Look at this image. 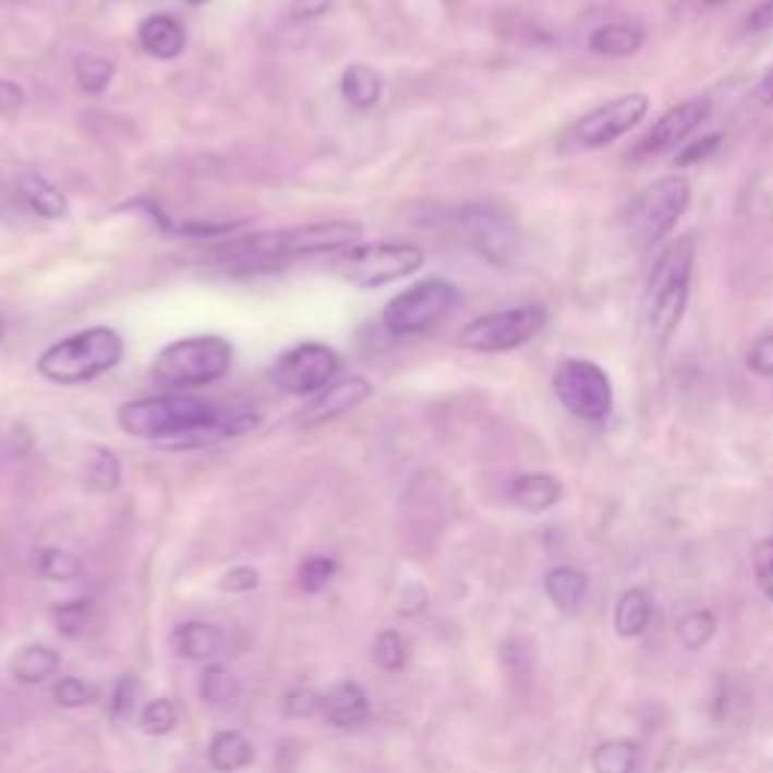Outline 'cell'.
I'll return each mask as SVG.
<instances>
[{"label":"cell","mask_w":773,"mask_h":773,"mask_svg":"<svg viewBox=\"0 0 773 773\" xmlns=\"http://www.w3.org/2000/svg\"><path fill=\"white\" fill-rule=\"evenodd\" d=\"M360 239H363V224L321 221L239 237L221 245V249H215V257H221L230 266H242V269H269V266H278L281 261H293V257L341 254V251L360 245Z\"/></svg>","instance_id":"cell-1"},{"label":"cell","mask_w":773,"mask_h":773,"mask_svg":"<svg viewBox=\"0 0 773 773\" xmlns=\"http://www.w3.org/2000/svg\"><path fill=\"white\" fill-rule=\"evenodd\" d=\"M121 433L145 442L170 445L184 435L203 433V430H224L221 408L200 399V396L164 394L148 396V399H131L119 408ZM227 433V430H224Z\"/></svg>","instance_id":"cell-2"},{"label":"cell","mask_w":773,"mask_h":773,"mask_svg":"<svg viewBox=\"0 0 773 773\" xmlns=\"http://www.w3.org/2000/svg\"><path fill=\"white\" fill-rule=\"evenodd\" d=\"M695 266V237H680L659 254L653 273L643 288V329L655 345H665L680 327L686 305H689V288H692Z\"/></svg>","instance_id":"cell-3"},{"label":"cell","mask_w":773,"mask_h":773,"mask_svg":"<svg viewBox=\"0 0 773 773\" xmlns=\"http://www.w3.org/2000/svg\"><path fill=\"white\" fill-rule=\"evenodd\" d=\"M230 366H233V345L224 336H191L160 348L148 375L160 390L184 394L221 381Z\"/></svg>","instance_id":"cell-4"},{"label":"cell","mask_w":773,"mask_h":773,"mask_svg":"<svg viewBox=\"0 0 773 773\" xmlns=\"http://www.w3.org/2000/svg\"><path fill=\"white\" fill-rule=\"evenodd\" d=\"M124 357V339L112 327H88L55 341L37 360V372L52 384H85L116 369Z\"/></svg>","instance_id":"cell-5"},{"label":"cell","mask_w":773,"mask_h":773,"mask_svg":"<svg viewBox=\"0 0 773 773\" xmlns=\"http://www.w3.org/2000/svg\"><path fill=\"white\" fill-rule=\"evenodd\" d=\"M423 263H426V251L414 242H372V245H354L341 251L329 266L341 281L354 288L375 290L396 278L414 276Z\"/></svg>","instance_id":"cell-6"},{"label":"cell","mask_w":773,"mask_h":773,"mask_svg":"<svg viewBox=\"0 0 773 773\" xmlns=\"http://www.w3.org/2000/svg\"><path fill=\"white\" fill-rule=\"evenodd\" d=\"M692 203V188L680 176H662L629 203V237L635 249L662 245Z\"/></svg>","instance_id":"cell-7"},{"label":"cell","mask_w":773,"mask_h":773,"mask_svg":"<svg viewBox=\"0 0 773 773\" xmlns=\"http://www.w3.org/2000/svg\"><path fill=\"white\" fill-rule=\"evenodd\" d=\"M544 327H547V309L538 302H526L517 309L490 312V315L469 321L459 329L457 345L466 351H478V354H505V351H514V348L535 339Z\"/></svg>","instance_id":"cell-8"},{"label":"cell","mask_w":773,"mask_h":773,"mask_svg":"<svg viewBox=\"0 0 773 773\" xmlns=\"http://www.w3.org/2000/svg\"><path fill=\"white\" fill-rule=\"evenodd\" d=\"M459 290L454 281L442 276L423 278L418 285H411L402 293H396L394 300L384 305L381 312V327L390 336H418L435 327L442 317L457 305Z\"/></svg>","instance_id":"cell-9"},{"label":"cell","mask_w":773,"mask_h":773,"mask_svg":"<svg viewBox=\"0 0 773 773\" xmlns=\"http://www.w3.org/2000/svg\"><path fill=\"white\" fill-rule=\"evenodd\" d=\"M553 394L575 418L604 423L614 411V384L599 363L568 357L553 372Z\"/></svg>","instance_id":"cell-10"},{"label":"cell","mask_w":773,"mask_h":773,"mask_svg":"<svg viewBox=\"0 0 773 773\" xmlns=\"http://www.w3.org/2000/svg\"><path fill=\"white\" fill-rule=\"evenodd\" d=\"M345 360L336 348L321 341H302L278 357L273 366V381L278 390L290 396H315L333 381H339Z\"/></svg>","instance_id":"cell-11"},{"label":"cell","mask_w":773,"mask_h":773,"mask_svg":"<svg viewBox=\"0 0 773 773\" xmlns=\"http://www.w3.org/2000/svg\"><path fill=\"white\" fill-rule=\"evenodd\" d=\"M650 112V97L641 92L623 94L607 104L595 106L583 119L575 124V140L580 148H604L616 143L619 136L635 131Z\"/></svg>","instance_id":"cell-12"},{"label":"cell","mask_w":773,"mask_h":773,"mask_svg":"<svg viewBox=\"0 0 773 773\" xmlns=\"http://www.w3.org/2000/svg\"><path fill=\"white\" fill-rule=\"evenodd\" d=\"M459 227L478 257H484L486 263L508 266L520 251L517 224L496 206H466L459 212Z\"/></svg>","instance_id":"cell-13"},{"label":"cell","mask_w":773,"mask_h":773,"mask_svg":"<svg viewBox=\"0 0 773 773\" xmlns=\"http://www.w3.org/2000/svg\"><path fill=\"white\" fill-rule=\"evenodd\" d=\"M710 116V100L692 97V100H683L674 109H668L662 119L655 121L653 131L643 136V143L638 145V155L641 158H653L662 152H671L677 145H686L692 140V133L708 121Z\"/></svg>","instance_id":"cell-14"},{"label":"cell","mask_w":773,"mask_h":773,"mask_svg":"<svg viewBox=\"0 0 773 773\" xmlns=\"http://www.w3.org/2000/svg\"><path fill=\"white\" fill-rule=\"evenodd\" d=\"M369 396H372V384L363 375H348V378L333 381L329 387H324L321 394H315L305 406L300 408L302 426H317V423H329V420L348 414L351 408L363 406Z\"/></svg>","instance_id":"cell-15"},{"label":"cell","mask_w":773,"mask_h":773,"mask_svg":"<svg viewBox=\"0 0 773 773\" xmlns=\"http://www.w3.org/2000/svg\"><path fill=\"white\" fill-rule=\"evenodd\" d=\"M136 40H140V49L145 55H152L158 61H176L184 52V46H188V34H184V25L179 19L158 13L140 22Z\"/></svg>","instance_id":"cell-16"},{"label":"cell","mask_w":773,"mask_h":773,"mask_svg":"<svg viewBox=\"0 0 773 773\" xmlns=\"http://www.w3.org/2000/svg\"><path fill=\"white\" fill-rule=\"evenodd\" d=\"M324 713L327 720L341 728V732H354V728H363L372 716V708H369V698L363 692V686L357 683L345 680L339 686H333L327 695H324Z\"/></svg>","instance_id":"cell-17"},{"label":"cell","mask_w":773,"mask_h":773,"mask_svg":"<svg viewBox=\"0 0 773 773\" xmlns=\"http://www.w3.org/2000/svg\"><path fill=\"white\" fill-rule=\"evenodd\" d=\"M511 505H517L526 514H544L551 511L553 505L563 498V484L559 478L544 472H529L514 478L511 490H508Z\"/></svg>","instance_id":"cell-18"},{"label":"cell","mask_w":773,"mask_h":773,"mask_svg":"<svg viewBox=\"0 0 773 773\" xmlns=\"http://www.w3.org/2000/svg\"><path fill=\"white\" fill-rule=\"evenodd\" d=\"M172 650L188 662H212L224 653V635L209 623H182L172 631Z\"/></svg>","instance_id":"cell-19"},{"label":"cell","mask_w":773,"mask_h":773,"mask_svg":"<svg viewBox=\"0 0 773 773\" xmlns=\"http://www.w3.org/2000/svg\"><path fill=\"white\" fill-rule=\"evenodd\" d=\"M647 31L631 22H614V25L595 27L590 34V52L602 58H629L643 46Z\"/></svg>","instance_id":"cell-20"},{"label":"cell","mask_w":773,"mask_h":773,"mask_svg":"<svg viewBox=\"0 0 773 773\" xmlns=\"http://www.w3.org/2000/svg\"><path fill=\"white\" fill-rule=\"evenodd\" d=\"M544 590H547V599H551L563 614H577L580 604L587 599V590H590V580L583 571H577L571 565H559V568H551L547 577H544Z\"/></svg>","instance_id":"cell-21"},{"label":"cell","mask_w":773,"mask_h":773,"mask_svg":"<svg viewBox=\"0 0 773 773\" xmlns=\"http://www.w3.org/2000/svg\"><path fill=\"white\" fill-rule=\"evenodd\" d=\"M58 668H61V653H55L52 647H46V643L22 647V650L13 655V662H10L13 680L25 683V686L46 683L49 677L58 674Z\"/></svg>","instance_id":"cell-22"},{"label":"cell","mask_w":773,"mask_h":773,"mask_svg":"<svg viewBox=\"0 0 773 773\" xmlns=\"http://www.w3.org/2000/svg\"><path fill=\"white\" fill-rule=\"evenodd\" d=\"M650 619H653V599L650 592L641 587H631L619 595L614 611V626L619 638H638L643 631L650 629Z\"/></svg>","instance_id":"cell-23"},{"label":"cell","mask_w":773,"mask_h":773,"mask_svg":"<svg viewBox=\"0 0 773 773\" xmlns=\"http://www.w3.org/2000/svg\"><path fill=\"white\" fill-rule=\"evenodd\" d=\"M381 94H384V82L372 67L351 64L341 73V97L357 112L375 109L381 104Z\"/></svg>","instance_id":"cell-24"},{"label":"cell","mask_w":773,"mask_h":773,"mask_svg":"<svg viewBox=\"0 0 773 773\" xmlns=\"http://www.w3.org/2000/svg\"><path fill=\"white\" fill-rule=\"evenodd\" d=\"M15 191H19V197H22L27 209L37 212L46 221H58L67 215V197L43 176H22Z\"/></svg>","instance_id":"cell-25"},{"label":"cell","mask_w":773,"mask_h":773,"mask_svg":"<svg viewBox=\"0 0 773 773\" xmlns=\"http://www.w3.org/2000/svg\"><path fill=\"white\" fill-rule=\"evenodd\" d=\"M254 761V747L242 732H221L212 737L209 764L218 773H237Z\"/></svg>","instance_id":"cell-26"},{"label":"cell","mask_w":773,"mask_h":773,"mask_svg":"<svg viewBox=\"0 0 773 773\" xmlns=\"http://www.w3.org/2000/svg\"><path fill=\"white\" fill-rule=\"evenodd\" d=\"M595 773H638L641 747L635 740H607L592 752Z\"/></svg>","instance_id":"cell-27"},{"label":"cell","mask_w":773,"mask_h":773,"mask_svg":"<svg viewBox=\"0 0 773 773\" xmlns=\"http://www.w3.org/2000/svg\"><path fill=\"white\" fill-rule=\"evenodd\" d=\"M85 484L94 493H112L121 484V462L109 447H92L85 462Z\"/></svg>","instance_id":"cell-28"},{"label":"cell","mask_w":773,"mask_h":773,"mask_svg":"<svg viewBox=\"0 0 773 773\" xmlns=\"http://www.w3.org/2000/svg\"><path fill=\"white\" fill-rule=\"evenodd\" d=\"M73 76L80 82L82 92L97 97L116 80V64L109 58H100V55H80L76 64H73Z\"/></svg>","instance_id":"cell-29"},{"label":"cell","mask_w":773,"mask_h":773,"mask_svg":"<svg viewBox=\"0 0 773 773\" xmlns=\"http://www.w3.org/2000/svg\"><path fill=\"white\" fill-rule=\"evenodd\" d=\"M200 698L212 708L233 704L239 698V680L224 665H209L200 677Z\"/></svg>","instance_id":"cell-30"},{"label":"cell","mask_w":773,"mask_h":773,"mask_svg":"<svg viewBox=\"0 0 773 773\" xmlns=\"http://www.w3.org/2000/svg\"><path fill=\"white\" fill-rule=\"evenodd\" d=\"M37 568L46 580H55V583H67V580H76L82 575V559L76 553L61 551V547H49V551L40 553L37 559Z\"/></svg>","instance_id":"cell-31"},{"label":"cell","mask_w":773,"mask_h":773,"mask_svg":"<svg viewBox=\"0 0 773 773\" xmlns=\"http://www.w3.org/2000/svg\"><path fill=\"white\" fill-rule=\"evenodd\" d=\"M713 635H716V616L710 611H692L677 623V641L686 650H701Z\"/></svg>","instance_id":"cell-32"},{"label":"cell","mask_w":773,"mask_h":773,"mask_svg":"<svg viewBox=\"0 0 773 773\" xmlns=\"http://www.w3.org/2000/svg\"><path fill=\"white\" fill-rule=\"evenodd\" d=\"M372 659H375V665L384 671L406 668V662H408L406 638H402V635L394 629L381 631L378 638H375V643H372Z\"/></svg>","instance_id":"cell-33"},{"label":"cell","mask_w":773,"mask_h":773,"mask_svg":"<svg viewBox=\"0 0 773 773\" xmlns=\"http://www.w3.org/2000/svg\"><path fill=\"white\" fill-rule=\"evenodd\" d=\"M92 611L94 604L88 602V599H76V602H64L55 607V626H58V631L61 635H67V638H80L82 631H85V626H88V619H92Z\"/></svg>","instance_id":"cell-34"},{"label":"cell","mask_w":773,"mask_h":773,"mask_svg":"<svg viewBox=\"0 0 773 773\" xmlns=\"http://www.w3.org/2000/svg\"><path fill=\"white\" fill-rule=\"evenodd\" d=\"M145 734H170L179 725V710L172 704L170 698H158V701H148L140 716Z\"/></svg>","instance_id":"cell-35"},{"label":"cell","mask_w":773,"mask_h":773,"mask_svg":"<svg viewBox=\"0 0 773 773\" xmlns=\"http://www.w3.org/2000/svg\"><path fill=\"white\" fill-rule=\"evenodd\" d=\"M336 559H329V556H312V559H305V563L300 565V590L302 592H324L327 590V583L333 580V575H336Z\"/></svg>","instance_id":"cell-36"},{"label":"cell","mask_w":773,"mask_h":773,"mask_svg":"<svg viewBox=\"0 0 773 773\" xmlns=\"http://www.w3.org/2000/svg\"><path fill=\"white\" fill-rule=\"evenodd\" d=\"M52 698L55 704H61V708H85V704H92L94 698H97V689H94L92 683L80 680V677H64V680L55 683Z\"/></svg>","instance_id":"cell-37"},{"label":"cell","mask_w":773,"mask_h":773,"mask_svg":"<svg viewBox=\"0 0 773 773\" xmlns=\"http://www.w3.org/2000/svg\"><path fill=\"white\" fill-rule=\"evenodd\" d=\"M281 708L288 713L290 720H312L317 713H324V695L315 689H293L285 695Z\"/></svg>","instance_id":"cell-38"},{"label":"cell","mask_w":773,"mask_h":773,"mask_svg":"<svg viewBox=\"0 0 773 773\" xmlns=\"http://www.w3.org/2000/svg\"><path fill=\"white\" fill-rule=\"evenodd\" d=\"M752 571L761 595L773 604V538H764L752 547Z\"/></svg>","instance_id":"cell-39"},{"label":"cell","mask_w":773,"mask_h":773,"mask_svg":"<svg viewBox=\"0 0 773 773\" xmlns=\"http://www.w3.org/2000/svg\"><path fill=\"white\" fill-rule=\"evenodd\" d=\"M720 143H722V133H704V136L689 140V143L683 145L674 160H677V167H692V164H698V160L710 158V155L720 148Z\"/></svg>","instance_id":"cell-40"},{"label":"cell","mask_w":773,"mask_h":773,"mask_svg":"<svg viewBox=\"0 0 773 773\" xmlns=\"http://www.w3.org/2000/svg\"><path fill=\"white\" fill-rule=\"evenodd\" d=\"M747 366L761 378H773V333H764L749 345Z\"/></svg>","instance_id":"cell-41"},{"label":"cell","mask_w":773,"mask_h":773,"mask_svg":"<svg viewBox=\"0 0 773 773\" xmlns=\"http://www.w3.org/2000/svg\"><path fill=\"white\" fill-rule=\"evenodd\" d=\"M261 587V571L251 568V565H237L230 571H224L221 590L224 592H251Z\"/></svg>","instance_id":"cell-42"},{"label":"cell","mask_w":773,"mask_h":773,"mask_svg":"<svg viewBox=\"0 0 773 773\" xmlns=\"http://www.w3.org/2000/svg\"><path fill=\"white\" fill-rule=\"evenodd\" d=\"M133 698H136V680L133 677H121L112 689V701H109V713L116 720H124L133 710Z\"/></svg>","instance_id":"cell-43"},{"label":"cell","mask_w":773,"mask_h":773,"mask_svg":"<svg viewBox=\"0 0 773 773\" xmlns=\"http://www.w3.org/2000/svg\"><path fill=\"white\" fill-rule=\"evenodd\" d=\"M25 106V92L19 82L0 80V116H19V109Z\"/></svg>","instance_id":"cell-44"},{"label":"cell","mask_w":773,"mask_h":773,"mask_svg":"<svg viewBox=\"0 0 773 773\" xmlns=\"http://www.w3.org/2000/svg\"><path fill=\"white\" fill-rule=\"evenodd\" d=\"M426 602H430V595H426L423 587H408V590L402 592V599H399V614L418 616L420 611H426Z\"/></svg>","instance_id":"cell-45"},{"label":"cell","mask_w":773,"mask_h":773,"mask_svg":"<svg viewBox=\"0 0 773 773\" xmlns=\"http://www.w3.org/2000/svg\"><path fill=\"white\" fill-rule=\"evenodd\" d=\"M329 7H333V0H293L290 13H293V19H300V22H309V19H321Z\"/></svg>","instance_id":"cell-46"},{"label":"cell","mask_w":773,"mask_h":773,"mask_svg":"<svg viewBox=\"0 0 773 773\" xmlns=\"http://www.w3.org/2000/svg\"><path fill=\"white\" fill-rule=\"evenodd\" d=\"M747 27L749 31H773V0H764L749 13Z\"/></svg>","instance_id":"cell-47"},{"label":"cell","mask_w":773,"mask_h":773,"mask_svg":"<svg viewBox=\"0 0 773 773\" xmlns=\"http://www.w3.org/2000/svg\"><path fill=\"white\" fill-rule=\"evenodd\" d=\"M759 100L761 104H768V106H773V67L761 76V82H759Z\"/></svg>","instance_id":"cell-48"},{"label":"cell","mask_w":773,"mask_h":773,"mask_svg":"<svg viewBox=\"0 0 773 773\" xmlns=\"http://www.w3.org/2000/svg\"><path fill=\"white\" fill-rule=\"evenodd\" d=\"M3 336H7V321H3V315H0V341H3Z\"/></svg>","instance_id":"cell-49"},{"label":"cell","mask_w":773,"mask_h":773,"mask_svg":"<svg viewBox=\"0 0 773 773\" xmlns=\"http://www.w3.org/2000/svg\"><path fill=\"white\" fill-rule=\"evenodd\" d=\"M188 3H191V7H203L206 0H188Z\"/></svg>","instance_id":"cell-50"}]
</instances>
